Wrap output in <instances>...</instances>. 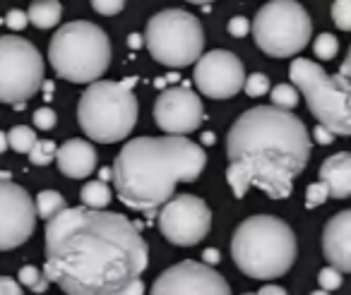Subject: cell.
<instances>
[{"instance_id":"6da1fadb","label":"cell","mask_w":351,"mask_h":295,"mask_svg":"<svg viewBox=\"0 0 351 295\" xmlns=\"http://www.w3.org/2000/svg\"><path fill=\"white\" fill-rule=\"evenodd\" d=\"M46 279L68 295H123L149 264L140 226L123 214L63 207L46 226Z\"/></svg>"},{"instance_id":"7a4b0ae2","label":"cell","mask_w":351,"mask_h":295,"mask_svg":"<svg viewBox=\"0 0 351 295\" xmlns=\"http://www.w3.org/2000/svg\"><path fill=\"white\" fill-rule=\"evenodd\" d=\"M226 159V180L236 197H243L255 185L269 199H287L311 159V135L296 113L255 106L231 125Z\"/></svg>"},{"instance_id":"3957f363","label":"cell","mask_w":351,"mask_h":295,"mask_svg":"<svg viewBox=\"0 0 351 295\" xmlns=\"http://www.w3.org/2000/svg\"><path fill=\"white\" fill-rule=\"evenodd\" d=\"M205 166V149L186 135L137 137L116 156L111 168L113 190L128 209L152 218L173 197L176 185L197 180Z\"/></svg>"},{"instance_id":"277c9868","label":"cell","mask_w":351,"mask_h":295,"mask_svg":"<svg viewBox=\"0 0 351 295\" xmlns=\"http://www.w3.org/2000/svg\"><path fill=\"white\" fill-rule=\"evenodd\" d=\"M296 255V233L277 216L245 218L231 238V259L255 281H272L289 274Z\"/></svg>"},{"instance_id":"5b68a950","label":"cell","mask_w":351,"mask_h":295,"mask_svg":"<svg viewBox=\"0 0 351 295\" xmlns=\"http://www.w3.org/2000/svg\"><path fill=\"white\" fill-rule=\"evenodd\" d=\"M137 79L128 77L123 82L94 79L87 92L80 97L77 120L82 132L99 144H116L125 140L137 123L140 103L132 92Z\"/></svg>"},{"instance_id":"8992f818","label":"cell","mask_w":351,"mask_h":295,"mask_svg":"<svg viewBox=\"0 0 351 295\" xmlns=\"http://www.w3.org/2000/svg\"><path fill=\"white\" fill-rule=\"evenodd\" d=\"M49 63L58 77L75 84H89L111 65V41L94 22H68L51 39Z\"/></svg>"},{"instance_id":"52a82bcc","label":"cell","mask_w":351,"mask_h":295,"mask_svg":"<svg viewBox=\"0 0 351 295\" xmlns=\"http://www.w3.org/2000/svg\"><path fill=\"white\" fill-rule=\"evenodd\" d=\"M289 77L296 84L320 125L341 137L351 135V82L344 75H327L317 63L296 58L289 65Z\"/></svg>"},{"instance_id":"ba28073f","label":"cell","mask_w":351,"mask_h":295,"mask_svg":"<svg viewBox=\"0 0 351 295\" xmlns=\"http://www.w3.org/2000/svg\"><path fill=\"white\" fill-rule=\"evenodd\" d=\"M145 44L149 55L166 68H188L205 51V29L186 10H161L147 22Z\"/></svg>"},{"instance_id":"9c48e42d","label":"cell","mask_w":351,"mask_h":295,"mask_svg":"<svg viewBox=\"0 0 351 295\" xmlns=\"http://www.w3.org/2000/svg\"><path fill=\"white\" fill-rule=\"evenodd\" d=\"M255 46L269 58H293L308 46L313 36V22L306 8L296 0H269L255 15Z\"/></svg>"},{"instance_id":"30bf717a","label":"cell","mask_w":351,"mask_h":295,"mask_svg":"<svg viewBox=\"0 0 351 295\" xmlns=\"http://www.w3.org/2000/svg\"><path fill=\"white\" fill-rule=\"evenodd\" d=\"M44 87V58L22 36H0V101L27 103Z\"/></svg>"},{"instance_id":"8fae6325","label":"cell","mask_w":351,"mask_h":295,"mask_svg":"<svg viewBox=\"0 0 351 295\" xmlns=\"http://www.w3.org/2000/svg\"><path fill=\"white\" fill-rule=\"evenodd\" d=\"M159 231L171 245L193 247L207 238L212 228V211L205 199L195 194L169 197L156 211Z\"/></svg>"},{"instance_id":"7c38bea8","label":"cell","mask_w":351,"mask_h":295,"mask_svg":"<svg viewBox=\"0 0 351 295\" xmlns=\"http://www.w3.org/2000/svg\"><path fill=\"white\" fill-rule=\"evenodd\" d=\"M36 218L29 192L10 178H0V252L15 250L29 240Z\"/></svg>"},{"instance_id":"4fadbf2b","label":"cell","mask_w":351,"mask_h":295,"mask_svg":"<svg viewBox=\"0 0 351 295\" xmlns=\"http://www.w3.org/2000/svg\"><path fill=\"white\" fill-rule=\"evenodd\" d=\"M154 295H229L231 288L226 279L205 261L183 259L169 266L152 283Z\"/></svg>"},{"instance_id":"5bb4252c","label":"cell","mask_w":351,"mask_h":295,"mask_svg":"<svg viewBox=\"0 0 351 295\" xmlns=\"http://www.w3.org/2000/svg\"><path fill=\"white\" fill-rule=\"evenodd\" d=\"M195 84L210 99H231L243 89L245 70L231 51H210L195 60Z\"/></svg>"},{"instance_id":"9a60e30c","label":"cell","mask_w":351,"mask_h":295,"mask_svg":"<svg viewBox=\"0 0 351 295\" xmlns=\"http://www.w3.org/2000/svg\"><path fill=\"white\" fill-rule=\"evenodd\" d=\"M205 120V106L188 84L171 87L156 97L154 123L166 135H188Z\"/></svg>"},{"instance_id":"2e32d148","label":"cell","mask_w":351,"mask_h":295,"mask_svg":"<svg viewBox=\"0 0 351 295\" xmlns=\"http://www.w3.org/2000/svg\"><path fill=\"white\" fill-rule=\"evenodd\" d=\"M322 252L325 259L341 274L351 271V211H339L327 221L322 231Z\"/></svg>"},{"instance_id":"e0dca14e","label":"cell","mask_w":351,"mask_h":295,"mask_svg":"<svg viewBox=\"0 0 351 295\" xmlns=\"http://www.w3.org/2000/svg\"><path fill=\"white\" fill-rule=\"evenodd\" d=\"M58 170L73 180H82L97 170V149L84 140H68L56 149Z\"/></svg>"},{"instance_id":"ac0fdd59","label":"cell","mask_w":351,"mask_h":295,"mask_svg":"<svg viewBox=\"0 0 351 295\" xmlns=\"http://www.w3.org/2000/svg\"><path fill=\"white\" fill-rule=\"evenodd\" d=\"M320 183L327 185L330 197L346 199L351 194V154L339 151L320 166Z\"/></svg>"},{"instance_id":"d6986e66","label":"cell","mask_w":351,"mask_h":295,"mask_svg":"<svg viewBox=\"0 0 351 295\" xmlns=\"http://www.w3.org/2000/svg\"><path fill=\"white\" fill-rule=\"evenodd\" d=\"M63 17V5L58 0H34L27 10V20L36 27V29H51L56 27Z\"/></svg>"},{"instance_id":"ffe728a7","label":"cell","mask_w":351,"mask_h":295,"mask_svg":"<svg viewBox=\"0 0 351 295\" xmlns=\"http://www.w3.org/2000/svg\"><path fill=\"white\" fill-rule=\"evenodd\" d=\"M111 188H108L104 180H89L84 183V188L80 190V199H82L84 207L89 209H106L111 204Z\"/></svg>"},{"instance_id":"44dd1931","label":"cell","mask_w":351,"mask_h":295,"mask_svg":"<svg viewBox=\"0 0 351 295\" xmlns=\"http://www.w3.org/2000/svg\"><path fill=\"white\" fill-rule=\"evenodd\" d=\"M63 207H68V202H65L63 194L56 192V190H41L34 199L36 216H41L44 221H49L51 216H56Z\"/></svg>"},{"instance_id":"7402d4cb","label":"cell","mask_w":351,"mask_h":295,"mask_svg":"<svg viewBox=\"0 0 351 295\" xmlns=\"http://www.w3.org/2000/svg\"><path fill=\"white\" fill-rule=\"evenodd\" d=\"M34 142H36V132L27 125H15L8 132V146L12 151H17V154H27Z\"/></svg>"},{"instance_id":"603a6c76","label":"cell","mask_w":351,"mask_h":295,"mask_svg":"<svg viewBox=\"0 0 351 295\" xmlns=\"http://www.w3.org/2000/svg\"><path fill=\"white\" fill-rule=\"evenodd\" d=\"M20 285H27V288L34 290V293H46V288H49V279H46V274L39 269V266L25 264L20 269Z\"/></svg>"},{"instance_id":"cb8c5ba5","label":"cell","mask_w":351,"mask_h":295,"mask_svg":"<svg viewBox=\"0 0 351 295\" xmlns=\"http://www.w3.org/2000/svg\"><path fill=\"white\" fill-rule=\"evenodd\" d=\"M56 142L51 140H36L34 144H32V149L27 151V156H29V161L34 166H49L51 161L56 159Z\"/></svg>"},{"instance_id":"d4e9b609","label":"cell","mask_w":351,"mask_h":295,"mask_svg":"<svg viewBox=\"0 0 351 295\" xmlns=\"http://www.w3.org/2000/svg\"><path fill=\"white\" fill-rule=\"evenodd\" d=\"M269 97H272V106L287 108V111H293L298 103V92L293 84H277Z\"/></svg>"},{"instance_id":"484cf974","label":"cell","mask_w":351,"mask_h":295,"mask_svg":"<svg viewBox=\"0 0 351 295\" xmlns=\"http://www.w3.org/2000/svg\"><path fill=\"white\" fill-rule=\"evenodd\" d=\"M337 51H339V41H337V36H332L330 31H322L315 39V44H313V53L320 60H332L337 55Z\"/></svg>"},{"instance_id":"4316f807","label":"cell","mask_w":351,"mask_h":295,"mask_svg":"<svg viewBox=\"0 0 351 295\" xmlns=\"http://www.w3.org/2000/svg\"><path fill=\"white\" fill-rule=\"evenodd\" d=\"M243 92L248 94L250 99H260L265 94H269V79L267 75L263 73H255V75H248L243 82Z\"/></svg>"},{"instance_id":"83f0119b","label":"cell","mask_w":351,"mask_h":295,"mask_svg":"<svg viewBox=\"0 0 351 295\" xmlns=\"http://www.w3.org/2000/svg\"><path fill=\"white\" fill-rule=\"evenodd\" d=\"M341 283H344V276H341V271L335 269L332 264L317 271V285H320L325 293H332V290L341 288Z\"/></svg>"},{"instance_id":"f1b7e54d","label":"cell","mask_w":351,"mask_h":295,"mask_svg":"<svg viewBox=\"0 0 351 295\" xmlns=\"http://www.w3.org/2000/svg\"><path fill=\"white\" fill-rule=\"evenodd\" d=\"M332 22L341 31L351 29V0H335L332 3Z\"/></svg>"},{"instance_id":"f546056e","label":"cell","mask_w":351,"mask_h":295,"mask_svg":"<svg viewBox=\"0 0 351 295\" xmlns=\"http://www.w3.org/2000/svg\"><path fill=\"white\" fill-rule=\"evenodd\" d=\"M327 199H330V190H327V185L325 183H313V185H308V190H306V207L308 209H315V207H320V204H325Z\"/></svg>"},{"instance_id":"4dcf8cb0","label":"cell","mask_w":351,"mask_h":295,"mask_svg":"<svg viewBox=\"0 0 351 295\" xmlns=\"http://www.w3.org/2000/svg\"><path fill=\"white\" fill-rule=\"evenodd\" d=\"M92 8L99 15H118L125 8V0H92Z\"/></svg>"},{"instance_id":"1f68e13d","label":"cell","mask_w":351,"mask_h":295,"mask_svg":"<svg viewBox=\"0 0 351 295\" xmlns=\"http://www.w3.org/2000/svg\"><path fill=\"white\" fill-rule=\"evenodd\" d=\"M56 123H58V118H56V113L51 111V108H39V111L34 113L36 130H51V127H56Z\"/></svg>"},{"instance_id":"d6a6232c","label":"cell","mask_w":351,"mask_h":295,"mask_svg":"<svg viewBox=\"0 0 351 295\" xmlns=\"http://www.w3.org/2000/svg\"><path fill=\"white\" fill-rule=\"evenodd\" d=\"M27 12L25 10H10L5 15V25H8V29H12V31H22L27 27Z\"/></svg>"},{"instance_id":"836d02e7","label":"cell","mask_w":351,"mask_h":295,"mask_svg":"<svg viewBox=\"0 0 351 295\" xmlns=\"http://www.w3.org/2000/svg\"><path fill=\"white\" fill-rule=\"evenodd\" d=\"M248 31H250V22L245 20V17H234V20L229 22V34L236 36V39L248 36Z\"/></svg>"},{"instance_id":"e575fe53","label":"cell","mask_w":351,"mask_h":295,"mask_svg":"<svg viewBox=\"0 0 351 295\" xmlns=\"http://www.w3.org/2000/svg\"><path fill=\"white\" fill-rule=\"evenodd\" d=\"M22 285L20 281H12L8 276H0V295H20Z\"/></svg>"},{"instance_id":"d590c367","label":"cell","mask_w":351,"mask_h":295,"mask_svg":"<svg viewBox=\"0 0 351 295\" xmlns=\"http://www.w3.org/2000/svg\"><path fill=\"white\" fill-rule=\"evenodd\" d=\"M315 142H317V144H322V146L332 144V142H335V132H330L325 125H317L315 127Z\"/></svg>"},{"instance_id":"8d00e7d4","label":"cell","mask_w":351,"mask_h":295,"mask_svg":"<svg viewBox=\"0 0 351 295\" xmlns=\"http://www.w3.org/2000/svg\"><path fill=\"white\" fill-rule=\"evenodd\" d=\"M145 293V283H142V276H137V279H132L130 283L123 288V295H142Z\"/></svg>"},{"instance_id":"74e56055","label":"cell","mask_w":351,"mask_h":295,"mask_svg":"<svg viewBox=\"0 0 351 295\" xmlns=\"http://www.w3.org/2000/svg\"><path fill=\"white\" fill-rule=\"evenodd\" d=\"M202 261L210 266H217L221 261V252L217 250V247H207V250L202 252Z\"/></svg>"},{"instance_id":"f35d334b","label":"cell","mask_w":351,"mask_h":295,"mask_svg":"<svg viewBox=\"0 0 351 295\" xmlns=\"http://www.w3.org/2000/svg\"><path fill=\"white\" fill-rule=\"evenodd\" d=\"M260 295H284L287 290L282 288V285H263V288L258 290Z\"/></svg>"},{"instance_id":"ab89813d","label":"cell","mask_w":351,"mask_h":295,"mask_svg":"<svg viewBox=\"0 0 351 295\" xmlns=\"http://www.w3.org/2000/svg\"><path fill=\"white\" fill-rule=\"evenodd\" d=\"M200 142L205 146H212L217 142V137H215V132H202V137H200Z\"/></svg>"},{"instance_id":"60d3db41","label":"cell","mask_w":351,"mask_h":295,"mask_svg":"<svg viewBox=\"0 0 351 295\" xmlns=\"http://www.w3.org/2000/svg\"><path fill=\"white\" fill-rule=\"evenodd\" d=\"M3 151H8V135L5 132H0V154H3Z\"/></svg>"},{"instance_id":"b9f144b4","label":"cell","mask_w":351,"mask_h":295,"mask_svg":"<svg viewBox=\"0 0 351 295\" xmlns=\"http://www.w3.org/2000/svg\"><path fill=\"white\" fill-rule=\"evenodd\" d=\"M108 178H111V168H101V170H99V180H104V183H106Z\"/></svg>"},{"instance_id":"7bdbcfd3","label":"cell","mask_w":351,"mask_h":295,"mask_svg":"<svg viewBox=\"0 0 351 295\" xmlns=\"http://www.w3.org/2000/svg\"><path fill=\"white\" fill-rule=\"evenodd\" d=\"M142 44V39H140V34H130V46L132 49H137V46Z\"/></svg>"},{"instance_id":"ee69618b","label":"cell","mask_w":351,"mask_h":295,"mask_svg":"<svg viewBox=\"0 0 351 295\" xmlns=\"http://www.w3.org/2000/svg\"><path fill=\"white\" fill-rule=\"evenodd\" d=\"M188 3H193V5H210L215 0H188Z\"/></svg>"},{"instance_id":"f6af8a7d","label":"cell","mask_w":351,"mask_h":295,"mask_svg":"<svg viewBox=\"0 0 351 295\" xmlns=\"http://www.w3.org/2000/svg\"><path fill=\"white\" fill-rule=\"evenodd\" d=\"M339 75H344V77H349V60H344V65H341V73Z\"/></svg>"}]
</instances>
